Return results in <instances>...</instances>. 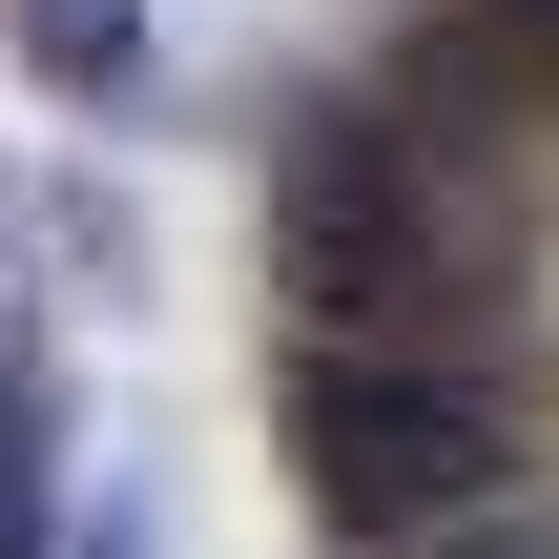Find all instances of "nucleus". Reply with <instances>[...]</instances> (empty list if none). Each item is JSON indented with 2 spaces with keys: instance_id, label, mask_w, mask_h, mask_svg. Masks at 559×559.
<instances>
[{
  "instance_id": "obj_1",
  "label": "nucleus",
  "mask_w": 559,
  "mask_h": 559,
  "mask_svg": "<svg viewBox=\"0 0 559 559\" xmlns=\"http://www.w3.org/2000/svg\"><path fill=\"white\" fill-rule=\"evenodd\" d=\"M290 436L353 559H559V0H436L332 83Z\"/></svg>"
},
{
  "instance_id": "obj_2",
  "label": "nucleus",
  "mask_w": 559,
  "mask_h": 559,
  "mask_svg": "<svg viewBox=\"0 0 559 559\" xmlns=\"http://www.w3.org/2000/svg\"><path fill=\"white\" fill-rule=\"evenodd\" d=\"M41 539V332H21V290H0V559Z\"/></svg>"
}]
</instances>
